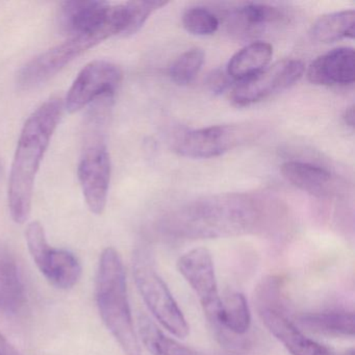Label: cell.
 <instances>
[{
	"mask_svg": "<svg viewBox=\"0 0 355 355\" xmlns=\"http://www.w3.org/2000/svg\"><path fill=\"white\" fill-rule=\"evenodd\" d=\"M0 355H19L14 347L0 334Z\"/></svg>",
	"mask_w": 355,
	"mask_h": 355,
	"instance_id": "27",
	"label": "cell"
},
{
	"mask_svg": "<svg viewBox=\"0 0 355 355\" xmlns=\"http://www.w3.org/2000/svg\"><path fill=\"white\" fill-rule=\"evenodd\" d=\"M132 271L137 288L155 319L173 336L186 338L189 334L188 322L144 251L135 254Z\"/></svg>",
	"mask_w": 355,
	"mask_h": 355,
	"instance_id": "6",
	"label": "cell"
},
{
	"mask_svg": "<svg viewBox=\"0 0 355 355\" xmlns=\"http://www.w3.org/2000/svg\"><path fill=\"white\" fill-rule=\"evenodd\" d=\"M272 55L273 49L269 43H250L230 59L226 73L238 82L248 80L268 67Z\"/></svg>",
	"mask_w": 355,
	"mask_h": 355,
	"instance_id": "17",
	"label": "cell"
},
{
	"mask_svg": "<svg viewBox=\"0 0 355 355\" xmlns=\"http://www.w3.org/2000/svg\"><path fill=\"white\" fill-rule=\"evenodd\" d=\"M205 63V53L201 49H193L182 53L170 68L172 80L180 86L190 84Z\"/></svg>",
	"mask_w": 355,
	"mask_h": 355,
	"instance_id": "23",
	"label": "cell"
},
{
	"mask_svg": "<svg viewBox=\"0 0 355 355\" xmlns=\"http://www.w3.org/2000/svg\"><path fill=\"white\" fill-rule=\"evenodd\" d=\"M227 73L222 71H215L209 78V85L211 90L216 93H221L228 86Z\"/></svg>",
	"mask_w": 355,
	"mask_h": 355,
	"instance_id": "26",
	"label": "cell"
},
{
	"mask_svg": "<svg viewBox=\"0 0 355 355\" xmlns=\"http://www.w3.org/2000/svg\"><path fill=\"white\" fill-rule=\"evenodd\" d=\"M111 157L101 138H95L85 149L78 175L89 209L101 215L107 207L111 182Z\"/></svg>",
	"mask_w": 355,
	"mask_h": 355,
	"instance_id": "12",
	"label": "cell"
},
{
	"mask_svg": "<svg viewBox=\"0 0 355 355\" xmlns=\"http://www.w3.org/2000/svg\"><path fill=\"white\" fill-rule=\"evenodd\" d=\"M254 135L249 125L227 124L214 125L200 130H189L180 135L175 142V150L182 157L209 159L219 157L230 149L244 144Z\"/></svg>",
	"mask_w": 355,
	"mask_h": 355,
	"instance_id": "8",
	"label": "cell"
},
{
	"mask_svg": "<svg viewBox=\"0 0 355 355\" xmlns=\"http://www.w3.org/2000/svg\"><path fill=\"white\" fill-rule=\"evenodd\" d=\"M59 22L69 37L87 35L103 42L124 35L128 26V7L105 1H66L60 9Z\"/></svg>",
	"mask_w": 355,
	"mask_h": 355,
	"instance_id": "4",
	"label": "cell"
},
{
	"mask_svg": "<svg viewBox=\"0 0 355 355\" xmlns=\"http://www.w3.org/2000/svg\"><path fill=\"white\" fill-rule=\"evenodd\" d=\"M311 84L336 86L355 80V53L351 47H340L315 59L307 69Z\"/></svg>",
	"mask_w": 355,
	"mask_h": 355,
	"instance_id": "14",
	"label": "cell"
},
{
	"mask_svg": "<svg viewBox=\"0 0 355 355\" xmlns=\"http://www.w3.org/2000/svg\"><path fill=\"white\" fill-rule=\"evenodd\" d=\"M63 107L61 99H49L28 117L22 128L8 191L10 211L16 223H24L30 216L37 173L61 120Z\"/></svg>",
	"mask_w": 355,
	"mask_h": 355,
	"instance_id": "1",
	"label": "cell"
},
{
	"mask_svg": "<svg viewBox=\"0 0 355 355\" xmlns=\"http://www.w3.org/2000/svg\"><path fill=\"white\" fill-rule=\"evenodd\" d=\"M26 302V290L16 257L8 247L0 245V311L17 315Z\"/></svg>",
	"mask_w": 355,
	"mask_h": 355,
	"instance_id": "15",
	"label": "cell"
},
{
	"mask_svg": "<svg viewBox=\"0 0 355 355\" xmlns=\"http://www.w3.org/2000/svg\"><path fill=\"white\" fill-rule=\"evenodd\" d=\"M26 236L31 255L43 275L57 288H73L82 276V266L76 255L49 246L40 222L28 224Z\"/></svg>",
	"mask_w": 355,
	"mask_h": 355,
	"instance_id": "7",
	"label": "cell"
},
{
	"mask_svg": "<svg viewBox=\"0 0 355 355\" xmlns=\"http://www.w3.org/2000/svg\"><path fill=\"white\" fill-rule=\"evenodd\" d=\"M298 323L309 331L324 336H354L355 320L352 311L303 313L299 315Z\"/></svg>",
	"mask_w": 355,
	"mask_h": 355,
	"instance_id": "19",
	"label": "cell"
},
{
	"mask_svg": "<svg viewBox=\"0 0 355 355\" xmlns=\"http://www.w3.org/2000/svg\"><path fill=\"white\" fill-rule=\"evenodd\" d=\"M354 354H355L354 349L350 348V349H348V350L345 351V352L342 353V354H340V355H354Z\"/></svg>",
	"mask_w": 355,
	"mask_h": 355,
	"instance_id": "29",
	"label": "cell"
},
{
	"mask_svg": "<svg viewBox=\"0 0 355 355\" xmlns=\"http://www.w3.org/2000/svg\"><path fill=\"white\" fill-rule=\"evenodd\" d=\"M98 43V39L86 35L69 37L65 42L41 53L24 65L17 76L18 86L24 90L40 86Z\"/></svg>",
	"mask_w": 355,
	"mask_h": 355,
	"instance_id": "11",
	"label": "cell"
},
{
	"mask_svg": "<svg viewBox=\"0 0 355 355\" xmlns=\"http://www.w3.org/2000/svg\"><path fill=\"white\" fill-rule=\"evenodd\" d=\"M257 313L269 331L292 355H334L322 345L307 338L286 315L282 306L280 282L271 277L257 288Z\"/></svg>",
	"mask_w": 355,
	"mask_h": 355,
	"instance_id": "5",
	"label": "cell"
},
{
	"mask_svg": "<svg viewBox=\"0 0 355 355\" xmlns=\"http://www.w3.org/2000/svg\"><path fill=\"white\" fill-rule=\"evenodd\" d=\"M282 19V12L276 8L261 3H248L234 12L230 17V26L236 36L248 37Z\"/></svg>",
	"mask_w": 355,
	"mask_h": 355,
	"instance_id": "18",
	"label": "cell"
},
{
	"mask_svg": "<svg viewBox=\"0 0 355 355\" xmlns=\"http://www.w3.org/2000/svg\"><path fill=\"white\" fill-rule=\"evenodd\" d=\"M354 10L336 12L320 17L311 26L309 36L320 43H331L343 38H354Z\"/></svg>",
	"mask_w": 355,
	"mask_h": 355,
	"instance_id": "21",
	"label": "cell"
},
{
	"mask_svg": "<svg viewBox=\"0 0 355 355\" xmlns=\"http://www.w3.org/2000/svg\"><path fill=\"white\" fill-rule=\"evenodd\" d=\"M250 324V309L242 293L230 291L221 297L217 330H227L236 336H243L248 331Z\"/></svg>",
	"mask_w": 355,
	"mask_h": 355,
	"instance_id": "20",
	"label": "cell"
},
{
	"mask_svg": "<svg viewBox=\"0 0 355 355\" xmlns=\"http://www.w3.org/2000/svg\"><path fill=\"white\" fill-rule=\"evenodd\" d=\"M182 24L187 32L195 36H211L217 32L219 20L209 10L192 8L182 16Z\"/></svg>",
	"mask_w": 355,
	"mask_h": 355,
	"instance_id": "24",
	"label": "cell"
},
{
	"mask_svg": "<svg viewBox=\"0 0 355 355\" xmlns=\"http://www.w3.org/2000/svg\"><path fill=\"white\" fill-rule=\"evenodd\" d=\"M178 269L198 297L209 323L217 329L221 297L209 249L197 247L184 253L178 259Z\"/></svg>",
	"mask_w": 355,
	"mask_h": 355,
	"instance_id": "9",
	"label": "cell"
},
{
	"mask_svg": "<svg viewBox=\"0 0 355 355\" xmlns=\"http://www.w3.org/2000/svg\"><path fill=\"white\" fill-rule=\"evenodd\" d=\"M99 313L125 355H142L128 302L125 270L116 249L101 253L96 277Z\"/></svg>",
	"mask_w": 355,
	"mask_h": 355,
	"instance_id": "3",
	"label": "cell"
},
{
	"mask_svg": "<svg viewBox=\"0 0 355 355\" xmlns=\"http://www.w3.org/2000/svg\"><path fill=\"white\" fill-rule=\"evenodd\" d=\"M167 1L161 0H141V1H130L126 3L128 11V26L123 36H132L136 34L144 26L146 20L153 12L167 5Z\"/></svg>",
	"mask_w": 355,
	"mask_h": 355,
	"instance_id": "25",
	"label": "cell"
},
{
	"mask_svg": "<svg viewBox=\"0 0 355 355\" xmlns=\"http://www.w3.org/2000/svg\"><path fill=\"white\" fill-rule=\"evenodd\" d=\"M344 120L346 122L347 125L350 128H354L355 122V114H354V105H351L348 109L345 111Z\"/></svg>",
	"mask_w": 355,
	"mask_h": 355,
	"instance_id": "28",
	"label": "cell"
},
{
	"mask_svg": "<svg viewBox=\"0 0 355 355\" xmlns=\"http://www.w3.org/2000/svg\"><path fill=\"white\" fill-rule=\"evenodd\" d=\"M282 176L303 192L326 197L334 190V178L327 170L302 162H286L280 168Z\"/></svg>",
	"mask_w": 355,
	"mask_h": 355,
	"instance_id": "16",
	"label": "cell"
},
{
	"mask_svg": "<svg viewBox=\"0 0 355 355\" xmlns=\"http://www.w3.org/2000/svg\"><path fill=\"white\" fill-rule=\"evenodd\" d=\"M304 70V65L298 60L277 62L236 85L232 90V101L238 107L259 103L296 84Z\"/></svg>",
	"mask_w": 355,
	"mask_h": 355,
	"instance_id": "10",
	"label": "cell"
},
{
	"mask_svg": "<svg viewBox=\"0 0 355 355\" xmlns=\"http://www.w3.org/2000/svg\"><path fill=\"white\" fill-rule=\"evenodd\" d=\"M259 219L252 201L242 197H220L194 203L174 214L168 230L187 238H217L248 232Z\"/></svg>",
	"mask_w": 355,
	"mask_h": 355,
	"instance_id": "2",
	"label": "cell"
},
{
	"mask_svg": "<svg viewBox=\"0 0 355 355\" xmlns=\"http://www.w3.org/2000/svg\"><path fill=\"white\" fill-rule=\"evenodd\" d=\"M139 332L153 355H200L166 336L147 315H141L139 318Z\"/></svg>",
	"mask_w": 355,
	"mask_h": 355,
	"instance_id": "22",
	"label": "cell"
},
{
	"mask_svg": "<svg viewBox=\"0 0 355 355\" xmlns=\"http://www.w3.org/2000/svg\"><path fill=\"white\" fill-rule=\"evenodd\" d=\"M121 80V69L111 62L87 64L68 91L66 109L69 113H76L101 97L113 96Z\"/></svg>",
	"mask_w": 355,
	"mask_h": 355,
	"instance_id": "13",
	"label": "cell"
}]
</instances>
